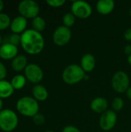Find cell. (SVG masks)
Returning a JSON list of instances; mask_svg holds the SVG:
<instances>
[{"label": "cell", "mask_w": 131, "mask_h": 132, "mask_svg": "<svg viewBox=\"0 0 131 132\" xmlns=\"http://www.w3.org/2000/svg\"><path fill=\"white\" fill-rule=\"evenodd\" d=\"M3 9H4V2L2 0H0V12H2Z\"/></svg>", "instance_id": "32"}, {"label": "cell", "mask_w": 131, "mask_h": 132, "mask_svg": "<svg viewBox=\"0 0 131 132\" xmlns=\"http://www.w3.org/2000/svg\"><path fill=\"white\" fill-rule=\"evenodd\" d=\"M27 58L24 55H18L16 56L13 60H12L11 67L13 70L16 72H20L22 70H24L28 65L27 63Z\"/></svg>", "instance_id": "17"}, {"label": "cell", "mask_w": 131, "mask_h": 132, "mask_svg": "<svg viewBox=\"0 0 131 132\" xmlns=\"http://www.w3.org/2000/svg\"><path fill=\"white\" fill-rule=\"evenodd\" d=\"M7 76V69L2 62L0 61V80H5Z\"/></svg>", "instance_id": "27"}, {"label": "cell", "mask_w": 131, "mask_h": 132, "mask_svg": "<svg viewBox=\"0 0 131 132\" xmlns=\"http://www.w3.org/2000/svg\"><path fill=\"white\" fill-rule=\"evenodd\" d=\"M2 36L0 34V46H2Z\"/></svg>", "instance_id": "35"}, {"label": "cell", "mask_w": 131, "mask_h": 132, "mask_svg": "<svg viewBox=\"0 0 131 132\" xmlns=\"http://www.w3.org/2000/svg\"><path fill=\"white\" fill-rule=\"evenodd\" d=\"M10 16L4 12H0V31L6 29L8 27H10L11 24Z\"/></svg>", "instance_id": "21"}, {"label": "cell", "mask_w": 131, "mask_h": 132, "mask_svg": "<svg viewBox=\"0 0 131 132\" xmlns=\"http://www.w3.org/2000/svg\"><path fill=\"white\" fill-rule=\"evenodd\" d=\"M124 52L128 56L131 55V45L128 44V45H126L125 46V47H124Z\"/></svg>", "instance_id": "30"}, {"label": "cell", "mask_w": 131, "mask_h": 132, "mask_svg": "<svg viewBox=\"0 0 131 132\" xmlns=\"http://www.w3.org/2000/svg\"><path fill=\"white\" fill-rule=\"evenodd\" d=\"M72 37V32L69 28L65 26L57 27L53 34V43L59 46H63L69 43Z\"/></svg>", "instance_id": "8"}, {"label": "cell", "mask_w": 131, "mask_h": 132, "mask_svg": "<svg viewBox=\"0 0 131 132\" xmlns=\"http://www.w3.org/2000/svg\"><path fill=\"white\" fill-rule=\"evenodd\" d=\"M14 88L11 84V82L2 80H0V98H8L14 93Z\"/></svg>", "instance_id": "18"}, {"label": "cell", "mask_w": 131, "mask_h": 132, "mask_svg": "<svg viewBox=\"0 0 131 132\" xmlns=\"http://www.w3.org/2000/svg\"><path fill=\"white\" fill-rule=\"evenodd\" d=\"M19 124L16 113L11 109H3L0 111V129L4 132L14 131Z\"/></svg>", "instance_id": "4"}, {"label": "cell", "mask_w": 131, "mask_h": 132, "mask_svg": "<svg viewBox=\"0 0 131 132\" xmlns=\"http://www.w3.org/2000/svg\"><path fill=\"white\" fill-rule=\"evenodd\" d=\"M96 59L91 53L84 54L80 60V67L85 72H91L95 68Z\"/></svg>", "instance_id": "15"}, {"label": "cell", "mask_w": 131, "mask_h": 132, "mask_svg": "<svg viewBox=\"0 0 131 132\" xmlns=\"http://www.w3.org/2000/svg\"><path fill=\"white\" fill-rule=\"evenodd\" d=\"M17 111L22 115L33 118L39 113V105L38 101L32 97L25 96L20 97L15 104Z\"/></svg>", "instance_id": "2"}, {"label": "cell", "mask_w": 131, "mask_h": 132, "mask_svg": "<svg viewBox=\"0 0 131 132\" xmlns=\"http://www.w3.org/2000/svg\"><path fill=\"white\" fill-rule=\"evenodd\" d=\"M33 97L37 101H44L48 98L49 93L47 89L41 84H36L32 90Z\"/></svg>", "instance_id": "16"}, {"label": "cell", "mask_w": 131, "mask_h": 132, "mask_svg": "<svg viewBox=\"0 0 131 132\" xmlns=\"http://www.w3.org/2000/svg\"><path fill=\"white\" fill-rule=\"evenodd\" d=\"M86 72L82 69L80 65L70 64L67 66L62 74L63 81L69 85L76 84L84 80Z\"/></svg>", "instance_id": "3"}, {"label": "cell", "mask_w": 131, "mask_h": 132, "mask_svg": "<svg viewBox=\"0 0 131 132\" xmlns=\"http://www.w3.org/2000/svg\"><path fill=\"white\" fill-rule=\"evenodd\" d=\"M127 62H128V63L131 66V55L128 56V57H127Z\"/></svg>", "instance_id": "34"}, {"label": "cell", "mask_w": 131, "mask_h": 132, "mask_svg": "<svg viewBox=\"0 0 131 132\" xmlns=\"http://www.w3.org/2000/svg\"><path fill=\"white\" fill-rule=\"evenodd\" d=\"M45 132H54V131H45Z\"/></svg>", "instance_id": "37"}, {"label": "cell", "mask_w": 131, "mask_h": 132, "mask_svg": "<svg viewBox=\"0 0 131 132\" xmlns=\"http://www.w3.org/2000/svg\"><path fill=\"white\" fill-rule=\"evenodd\" d=\"M126 94H127V98L131 100V87H130L127 89V90L126 91Z\"/></svg>", "instance_id": "31"}, {"label": "cell", "mask_w": 131, "mask_h": 132, "mask_svg": "<svg viewBox=\"0 0 131 132\" xmlns=\"http://www.w3.org/2000/svg\"><path fill=\"white\" fill-rule=\"evenodd\" d=\"M32 26L34 30L41 32L46 28V21L42 17L38 15L32 19Z\"/></svg>", "instance_id": "20"}, {"label": "cell", "mask_w": 131, "mask_h": 132, "mask_svg": "<svg viewBox=\"0 0 131 132\" xmlns=\"http://www.w3.org/2000/svg\"><path fill=\"white\" fill-rule=\"evenodd\" d=\"M24 73L26 80L35 84H39L44 77L42 70L36 63H29L24 70Z\"/></svg>", "instance_id": "9"}, {"label": "cell", "mask_w": 131, "mask_h": 132, "mask_svg": "<svg viewBox=\"0 0 131 132\" xmlns=\"http://www.w3.org/2000/svg\"><path fill=\"white\" fill-rule=\"evenodd\" d=\"M117 121V116L116 112L112 110H107L101 114L99 121V125L102 130L105 131H109L114 128Z\"/></svg>", "instance_id": "10"}, {"label": "cell", "mask_w": 131, "mask_h": 132, "mask_svg": "<svg viewBox=\"0 0 131 132\" xmlns=\"http://www.w3.org/2000/svg\"><path fill=\"white\" fill-rule=\"evenodd\" d=\"M11 44H13L15 46H18L19 44L21 43V35L19 34H15V33H12V35L9 36L8 37V42Z\"/></svg>", "instance_id": "24"}, {"label": "cell", "mask_w": 131, "mask_h": 132, "mask_svg": "<svg viewBox=\"0 0 131 132\" xmlns=\"http://www.w3.org/2000/svg\"><path fill=\"white\" fill-rule=\"evenodd\" d=\"M111 85L116 92L120 94L124 93L130 87V78L125 72L117 71L112 77Z\"/></svg>", "instance_id": "6"}, {"label": "cell", "mask_w": 131, "mask_h": 132, "mask_svg": "<svg viewBox=\"0 0 131 132\" xmlns=\"http://www.w3.org/2000/svg\"><path fill=\"white\" fill-rule=\"evenodd\" d=\"M2 108H3V101L2 98H0V111H2L3 110Z\"/></svg>", "instance_id": "33"}, {"label": "cell", "mask_w": 131, "mask_h": 132, "mask_svg": "<svg viewBox=\"0 0 131 132\" xmlns=\"http://www.w3.org/2000/svg\"><path fill=\"white\" fill-rule=\"evenodd\" d=\"M108 101L104 97H96L90 103L91 110L97 114H103L107 111Z\"/></svg>", "instance_id": "13"}, {"label": "cell", "mask_w": 131, "mask_h": 132, "mask_svg": "<svg viewBox=\"0 0 131 132\" xmlns=\"http://www.w3.org/2000/svg\"><path fill=\"white\" fill-rule=\"evenodd\" d=\"M75 22H76V16L72 12H67L63 17V22L64 24L63 26L68 28H70L71 26H73Z\"/></svg>", "instance_id": "22"}, {"label": "cell", "mask_w": 131, "mask_h": 132, "mask_svg": "<svg viewBox=\"0 0 131 132\" xmlns=\"http://www.w3.org/2000/svg\"><path fill=\"white\" fill-rule=\"evenodd\" d=\"M130 16H131V7H130Z\"/></svg>", "instance_id": "36"}, {"label": "cell", "mask_w": 131, "mask_h": 132, "mask_svg": "<svg viewBox=\"0 0 131 132\" xmlns=\"http://www.w3.org/2000/svg\"><path fill=\"white\" fill-rule=\"evenodd\" d=\"M124 101L121 97H115L112 101V108L114 111H120L123 109Z\"/></svg>", "instance_id": "23"}, {"label": "cell", "mask_w": 131, "mask_h": 132, "mask_svg": "<svg viewBox=\"0 0 131 132\" xmlns=\"http://www.w3.org/2000/svg\"><path fill=\"white\" fill-rule=\"evenodd\" d=\"M18 11L20 15L25 19H34L39 15V6L33 0H23L18 5Z\"/></svg>", "instance_id": "5"}, {"label": "cell", "mask_w": 131, "mask_h": 132, "mask_svg": "<svg viewBox=\"0 0 131 132\" xmlns=\"http://www.w3.org/2000/svg\"><path fill=\"white\" fill-rule=\"evenodd\" d=\"M18 46L9 43H5L0 46V58L5 60H13L18 56Z\"/></svg>", "instance_id": "11"}, {"label": "cell", "mask_w": 131, "mask_h": 132, "mask_svg": "<svg viewBox=\"0 0 131 132\" xmlns=\"http://www.w3.org/2000/svg\"><path fill=\"white\" fill-rule=\"evenodd\" d=\"M66 1L65 0H47L46 3L50 5L51 7L53 8H58L65 4Z\"/></svg>", "instance_id": "26"}, {"label": "cell", "mask_w": 131, "mask_h": 132, "mask_svg": "<svg viewBox=\"0 0 131 132\" xmlns=\"http://www.w3.org/2000/svg\"><path fill=\"white\" fill-rule=\"evenodd\" d=\"M10 82L14 90H21L25 87L26 84V78L25 75L17 74L12 78Z\"/></svg>", "instance_id": "19"}, {"label": "cell", "mask_w": 131, "mask_h": 132, "mask_svg": "<svg viewBox=\"0 0 131 132\" xmlns=\"http://www.w3.org/2000/svg\"><path fill=\"white\" fill-rule=\"evenodd\" d=\"M21 46L27 53L36 55L40 53L45 46V40L41 32L33 29H27L21 34Z\"/></svg>", "instance_id": "1"}, {"label": "cell", "mask_w": 131, "mask_h": 132, "mask_svg": "<svg viewBox=\"0 0 131 132\" xmlns=\"http://www.w3.org/2000/svg\"><path fill=\"white\" fill-rule=\"evenodd\" d=\"M27 19L22 15H18L12 19L10 24V29L12 33L15 34H22L27 29Z\"/></svg>", "instance_id": "12"}, {"label": "cell", "mask_w": 131, "mask_h": 132, "mask_svg": "<svg viewBox=\"0 0 131 132\" xmlns=\"http://www.w3.org/2000/svg\"><path fill=\"white\" fill-rule=\"evenodd\" d=\"M32 121L36 125H42L45 123L46 119H45V116L42 114L38 113L32 118Z\"/></svg>", "instance_id": "25"}, {"label": "cell", "mask_w": 131, "mask_h": 132, "mask_svg": "<svg viewBox=\"0 0 131 132\" xmlns=\"http://www.w3.org/2000/svg\"><path fill=\"white\" fill-rule=\"evenodd\" d=\"M63 132H81L79 128H77L76 127L72 126V125H67L63 129Z\"/></svg>", "instance_id": "28"}, {"label": "cell", "mask_w": 131, "mask_h": 132, "mask_svg": "<svg viewBox=\"0 0 131 132\" xmlns=\"http://www.w3.org/2000/svg\"><path fill=\"white\" fill-rule=\"evenodd\" d=\"M71 12L76 18L87 19L92 14V6L85 1H74L71 5Z\"/></svg>", "instance_id": "7"}, {"label": "cell", "mask_w": 131, "mask_h": 132, "mask_svg": "<svg viewBox=\"0 0 131 132\" xmlns=\"http://www.w3.org/2000/svg\"><path fill=\"white\" fill-rule=\"evenodd\" d=\"M115 2L113 0H99L97 2L96 9L101 15H108L113 12Z\"/></svg>", "instance_id": "14"}, {"label": "cell", "mask_w": 131, "mask_h": 132, "mask_svg": "<svg viewBox=\"0 0 131 132\" xmlns=\"http://www.w3.org/2000/svg\"><path fill=\"white\" fill-rule=\"evenodd\" d=\"M124 39L127 41H131V27L130 28H128L125 32H124Z\"/></svg>", "instance_id": "29"}]
</instances>
